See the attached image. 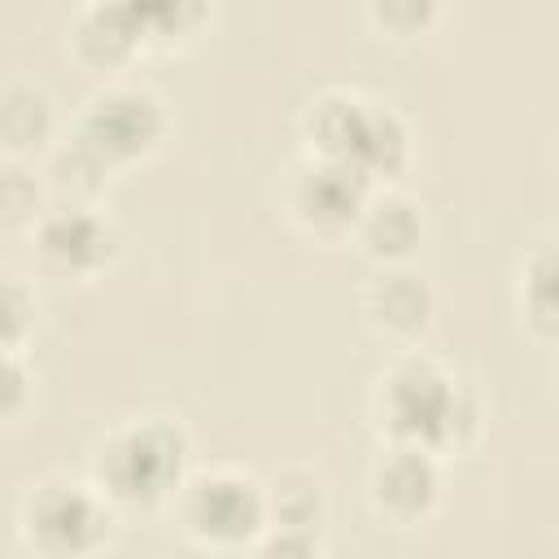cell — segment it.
<instances>
[{"mask_svg":"<svg viewBox=\"0 0 559 559\" xmlns=\"http://www.w3.org/2000/svg\"><path fill=\"white\" fill-rule=\"evenodd\" d=\"M441 0H367V22L389 39H419L432 31Z\"/></svg>","mask_w":559,"mask_h":559,"instance_id":"cell-18","label":"cell"},{"mask_svg":"<svg viewBox=\"0 0 559 559\" xmlns=\"http://www.w3.org/2000/svg\"><path fill=\"white\" fill-rule=\"evenodd\" d=\"M96 4H105L144 48L148 44L170 48L175 39H192L210 17V0H96Z\"/></svg>","mask_w":559,"mask_h":559,"instance_id":"cell-15","label":"cell"},{"mask_svg":"<svg viewBox=\"0 0 559 559\" xmlns=\"http://www.w3.org/2000/svg\"><path fill=\"white\" fill-rule=\"evenodd\" d=\"M188 480V432L166 415H140L109 428L92 450V485L118 511H157Z\"/></svg>","mask_w":559,"mask_h":559,"instance_id":"cell-2","label":"cell"},{"mask_svg":"<svg viewBox=\"0 0 559 559\" xmlns=\"http://www.w3.org/2000/svg\"><path fill=\"white\" fill-rule=\"evenodd\" d=\"M301 135L310 144V157L341 162L358 170L367 183L393 179L411 162L406 122L389 105L362 92H345V87H328L306 105Z\"/></svg>","mask_w":559,"mask_h":559,"instance_id":"cell-3","label":"cell"},{"mask_svg":"<svg viewBox=\"0 0 559 559\" xmlns=\"http://www.w3.org/2000/svg\"><path fill=\"white\" fill-rule=\"evenodd\" d=\"M31 328H35V293L17 275H9V284H4V349H22Z\"/></svg>","mask_w":559,"mask_h":559,"instance_id":"cell-19","label":"cell"},{"mask_svg":"<svg viewBox=\"0 0 559 559\" xmlns=\"http://www.w3.org/2000/svg\"><path fill=\"white\" fill-rule=\"evenodd\" d=\"M109 179H114V170L74 135L48 162V188L61 197V205H96L105 197Z\"/></svg>","mask_w":559,"mask_h":559,"instance_id":"cell-17","label":"cell"},{"mask_svg":"<svg viewBox=\"0 0 559 559\" xmlns=\"http://www.w3.org/2000/svg\"><path fill=\"white\" fill-rule=\"evenodd\" d=\"M118 507L92 485L70 476H44L26 489L17 511V537L26 550L48 559H83L114 542Z\"/></svg>","mask_w":559,"mask_h":559,"instance_id":"cell-4","label":"cell"},{"mask_svg":"<svg viewBox=\"0 0 559 559\" xmlns=\"http://www.w3.org/2000/svg\"><path fill=\"white\" fill-rule=\"evenodd\" d=\"M57 135V109L48 100V92H39L35 83H9L4 87V105H0V140H4V157L9 162H31L39 157Z\"/></svg>","mask_w":559,"mask_h":559,"instance_id":"cell-13","label":"cell"},{"mask_svg":"<svg viewBox=\"0 0 559 559\" xmlns=\"http://www.w3.org/2000/svg\"><path fill=\"white\" fill-rule=\"evenodd\" d=\"M362 314L384 341L411 345L432 323V288L402 266H384L362 288Z\"/></svg>","mask_w":559,"mask_h":559,"instance_id":"cell-11","label":"cell"},{"mask_svg":"<svg viewBox=\"0 0 559 559\" xmlns=\"http://www.w3.org/2000/svg\"><path fill=\"white\" fill-rule=\"evenodd\" d=\"M26 406V367H22V349H4V419L13 424Z\"/></svg>","mask_w":559,"mask_h":559,"instance_id":"cell-21","label":"cell"},{"mask_svg":"<svg viewBox=\"0 0 559 559\" xmlns=\"http://www.w3.org/2000/svg\"><path fill=\"white\" fill-rule=\"evenodd\" d=\"M74 140L87 144L109 170H122L131 162H144L148 153L162 148L166 140V109L153 92L144 87H105L96 92L79 122H74Z\"/></svg>","mask_w":559,"mask_h":559,"instance_id":"cell-6","label":"cell"},{"mask_svg":"<svg viewBox=\"0 0 559 559\" xmlns=\"http://www.w3.org/2000/svg\"><path fill=\"white\" fill-rule=\"evenodd\" d=\"M354 240L362 245L367 258H376L384 266H397V262H406L419 249L424 218H419L415 201H406L397 192H376L362 205V218L354 227Z\"/></svg>","mask_w":559,"mask_h":559,"instance_id":"cell-12","label":"cell"},{"mask_svg":"<svg viewBox=\"0 0 559 559\" xmlns=\"http://www.w3.org/2000/svg\"><path fill=\"white\" fill-rule=\"evenodd\" d=\"M371 197V183L341 166V162H323V157H306L293 179H288V218L314 236V240H345L354 236L358 218H362V205Z\"/></svg>","mask_w":559,"mask_h":559,"instance_id":"cell-7","label":"cell"},{"mask_svg":"<svg viewBox=\"0 0 559 559\" xmlns=\"http://www.w3.org/2000/svg\"><path fill=\"white\" fill-rule=\"evenodd\" d=\"M367 502L389 528H419L441 507V463L424 445L389 441L367 472Z\"/></svg>","mask_w":559,"mask_h":559,"instance_id":"cell-9","label":"cell"},{"mask_svg":"<svg viewBox=\"0 0 559 559\" xmlns=\"http://www.w3.org/2000/svg\"><path fill=\"white\" fill-rule=\"evenodd\" d=\"M4 223L9 227H22V223H39L35 214V175L22 170V162H9L4 170Z\"/></svg>","mask_w":559,"mask_h":559,"instance_id":"cell-20","label":"cell"},{"mask_svg":"<svg viewBox=\"0 0 559 559\" xmlns=\"http://www.w3.org/2000/svg\"><path fill=\"white\" fill-rule=\"evenodd\" d=\"M371 415L384 441L424 445L432 454H459L480 432V402L441 362L419 349L397 354L371 393Z\"/></svg>","mask_w":559,"mask_h":559,"instance_id":"cell-1","label":"cell"},{"mask_svg":"<svg viewBox=\"0 0 559 559\" xmlns=\"http://www.w3.org/2000/svg\"><path fill=\"white\" fill-rule=\"evenodd\" d=\"M179 528L201 550H258L271 515H266V485L249 472L214 467L183 480L175 498Z\"/></svg>","mask_w":559,"mask_h":559,"instance_id":"cell-5","label":"cell"},{"mask_svg":"<svg viewBox=\"0 0 559 559\" xmlns=\"http://www.w3.org/2000/svg\"><path fill=\"white\" fill-rule=\"evenodd\" d=\"M515 301H520V319L528 323L533 336L559 341V245H537L520 262Z\"/></svg>","mask_w":559,"mask_h":559,"instance_id":"cell-16","label":"cell"},{"mask_svg":"<svg viewBox=\"0 0 559 559\" xmlns=\"http://www.w3.org/2000/svg\"><path fill=\"white\" fill-rule=\"evenodd\" d=\"M31 253L39 258L44 271L87 284L114 262L118 231L96 205H57L39 214V223L31 227Z\"/></svg>","mask_w":559,"mask_h":559,"instance_id":"cell-8","label":"cell"},{"mask_svg":"<svg viewBox=\"0 0 559 559\" xmlns=\"http://www.w3.org/2000/svg\"><path fill=\"white\" fill-rule=\"evenodd\" d=\"M140 52H144V44L96 0H87L70 26V57L92 74H114V70L131 66Z\"/></svg>","mask_w":559,"mask_h":559,"instance_id":"cell-14","label":"cell"},{"mask_svg":"<svg viewBox=\"0 0 559 559\" xmlns=\"http://www.w3.org/2000/svg\"><path fill=\"white\" fill-rule=\"evenodd\" d=\"M266 533L258 542V550L266 555H310L319 550V533H323V515H328V498H323V480L288 467L266 485Z\"/></svg>","mask_w":559,"mask_h":559,"instance_id":"cell-10","label":"cell"}]
</instances>
